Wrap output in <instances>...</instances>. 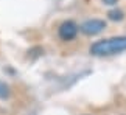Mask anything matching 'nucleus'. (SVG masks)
Wrapping results in <instances>:
<instances>
[{"label": "nucleus", "instance_id": "nucleus-1", "mask_svg": "<svg viewBox=\"0 0 126 115\" xmlns=\"http://www.w3.org/2000/svg\"><path fill=\"white\" fill-rule=\"evenodd\" d=\"M126 50V36L109 37V39L98 41L90 45V53L95 56H110Z\"/></svg>", "mask_w": 126, "mask_h": 115}, {"label": "nucleus", "instance_id": "nucleus-6", "mask_svg": "<svg viewBox=\"0 0 126 115\" xmlns=\"http://www.w3.org/2000/svg\"><path fill=\"white\" fill-rule=\"evenodd\" d=\"M103 3L104 5H115V3H117V0H103Z\"/></svg>", "mask_w": 126, "mask_h": 115}, {"label": "nucleus", "instance_id": "nucleus-5", "mask_svg": "<svg viewBox=\"0 0 126 115\" xmlns=\"http://www.w3.org/2000/svg\"><path fill=\"white\" fill-rule=\"evenodd\" d=\"M109 19L110 20H122L123 19V11H120V9H114V11L109 13Z\"/></svg>", "mask_w": 126, "mask_h": 115}, {"label": "nucleus", "instance_id": "nucleus-4", "mask_svg": "<svg viewBox=\"0 0 126 115\" xmlns=\"http://www.w3.org/2000/svg\"><path fill=\"white\" fill-rule=\"evenodd\" d=\"M8 97H9V87L5 83L0 81V98L5 100V98H8Z\"/></svg>", "mask_w": 126, "mask_h": 115}, {"label": "nucleus", "instance_id": "nucleus-2", "mask_svg": "<svg viewBox=\"0 0 126 115\" xmlns=\"http://www.w3.org/2000/svg\"><path fill=\"white\" fill-rule=\"evenodd\" d=\"M106 28V22L101 20V19H90V20H86L83 25H81L79 30L87 36H95L101 33Z\"/></svg>", "mask_w": 126, "mask_h": 115}, {"label": "nucleus", "instance_id": "nucleus-3", "mask_svg": "<svg viewBox=\"0 0 126 115\" xmlns=\"http://www.w3.org/2000/svg\"><path fill=\"white\" fill-rule=\"evenodd\" d=\"M58 33H59V37L62 41H72V39L76 37V34H78V25H76L75 22H72V20H65V22H62L59 25Z\"/></svg>", "mask_w": 126, "mask_h": 115}]
</instances>
